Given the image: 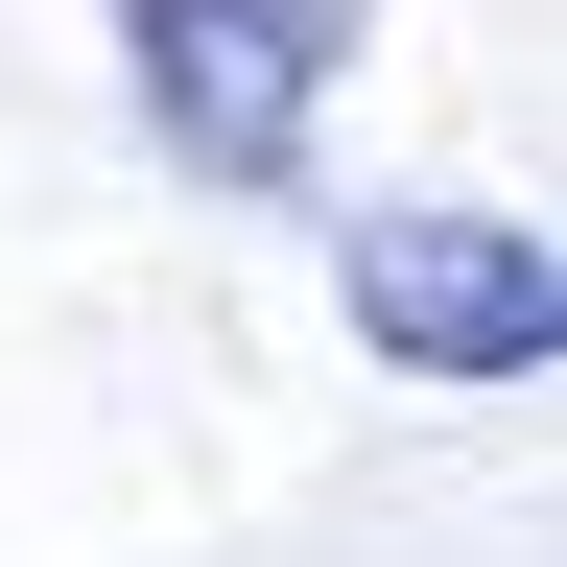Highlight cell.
Listing matches in <instances>:
<instances>
[{
    "instance_id": "6da1fadb",
    "label": "cell",
    "mask_w": 567,
    "mask_h": 567,
    "mask_svg": "<svg viewBox=\"0 0 567 567\" xmlns=\"http://www.w3.org/2000/svg\"><path fill=\"white\" fill-rule=\"evenodd\" d=\"M95 24H118V95H142V142L189 189H284L331 71L379 48V0H95Z\"/></svg>"
},
{
    "instance_id": "7a4b0ae2",
    "label": "cell",
    "mask_w": 567,
    "mask_h": 567,
    "mask_svg": "<svg viewBox=\"0 0 567 567\" xmlns=\"http://www.w3.org/2000/svg\"><path fill=\"white\" fill-rule=\"evenodd\" d=\"M331 308H354V354H379V379L496 402V379H544V354H567V260L520 237V213L379 189V213H331Z\"/></svg>"
}]
</instances>
